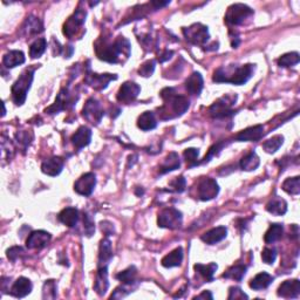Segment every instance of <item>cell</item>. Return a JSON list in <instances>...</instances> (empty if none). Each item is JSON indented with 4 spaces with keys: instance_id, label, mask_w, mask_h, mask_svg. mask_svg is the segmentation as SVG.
<instances>
[{
    "instance_id": "cell-2",
    "label": "cell",
    "mask_w": 300,
    "mask_h": 300,
    "mask_svg": "<svg viewBox=\"0 0 300 300\" xmlns=\"http://www.w3.org/2000/svg\"><path fill=\"white\" fill-rule=\"evenodd\" d=\"M254 72V65L247 64L242 67H236L235 71H229V68H218L214 74L215 82L232 83V85L240 86L246 83L251 79Z\"/></svg>"
},
{
    "instance_id": "cell-37",
    "label": "cell",
    "mask_w": 300,
    "mask_h": 300,
    "mask_svg": "<svg viewBox=\"0 0 300 300\" xmlns=\"http://www.w3.org/2000/svg\"><path fill=\"white\" fill-rule=\"evenodd\" d=\"M282 232H284V228H282L281 224H278V223L272 224L264 236L265 243L272 244V243L277 242V240L281 238Z\"/></svg>"
},
{
    "instance_id": "cell-14",
    "label": "cell",
    "mask_w": 300,
    "mask_h": 300,
    "mask_svg": "<svg viewBox=\"0 0 300 300\" xmlns=\"http://www.w3.org/2000/svg\"><path fill=\"white\" fill-rule=\"evenodd\" d=\"M51 239V233L44 230H38V231L31 232L29 238L26 239V246L30 250H41L50 244Z\"/></svg>"
},
{
    "instance_id": "cell-41",
    "label": "cell",
    "mask_w": 300,
    "mask_h": 300,
    "mask_svg": "<svg viewBox=\"0 0 300 300\" xmlns=\"http://www.w3.org/2000/svg\"><path fill=\"white\" fill-rule=\"evenodd\" d=\"M282 190L289 195H299L300 193V177L295 176L287 179L282 183Z\"/></svg>"
},
{
    "instance_id": "cell-6",
    "label": "cell",
    "mask_w": 300,
    "mask_h": 300,
    "mask_svg": "<svg viewBox=\"0 0 300 300\" xmlns=\"http://www.w3.org/2000/svg\"><path fill=\"white\" fill-rule=\"evenodd\" d=\"M183 222L182 212L175 208H167L159 214L158 224L160 228L175 230L181 228Z\"/></svg>"
},
{
    "instance_id": "cell-42",
    "label": "cell",
    "mask_w": 300,
    "mask_h": 300,
    "mask_svg": "<svg viewBox=\"0 0 300 300\" xmlns=\"http://www.w3.org/2000/svg\"><path fill=\"white\" fill-rule=\"evenodd\" d=\"M300 60L299 54L296 52H292V53H286L281 55L280 58L278 59L277 62L280 67H292V66H295Z\"/></svg>"
},
{
    "instance_id": "cell-47",
    "label": "cell",
    "mask_w": 300,
    "mask_h": 300,
    "mask_svg": "<svg viewBox=\"0 0 300 300\" xmlns=\"http://www.w3.org/2000/svg\"><path fill=\"white\" fill-rule=\"evenodd\" d=\"M24 253H25V251H24L23 247H20V246H13V247H11V249H9L8 251H6L8 258L12 261L18 260L19 258H22L24 256Z\"/></svg>"
},
{
    "instance_id": "cell-31",
    "label": "cell",
    "mask_w": 300,
    "mask_h": 300,
    "mask_svg": "<svg viewBox=\"0 0 300 300\" xmlns=\"http://www.w3.org/2000/svg\"><path fill=\"white\" fill-rule=\"evenodd\" d=\"M158 125V121H156L155 114L153 111H144V113L139 115L137 120V127L143 131L153 130Z\"/></svg>"
},
{
    "instance_id": "cell-13",
    "label": "cell",
    "mask_w": 300,
    "mask_h": 300,
    "mask_svg": "<svg viewBox=\"0 0 300 300\" xmlns=\"http://www.w3.org/2000/svg\"><path fill=\"white\" fill-rule=\"evenodd\" d=\"M96 186V176L93 173H86L76 181L74 190L81 196H90L93 194L94 188Z\"/></svg>"
},
{
    "instance_id": "cell-43",
    "label": "cell",
    "mask_w": 300,
    "mask_h": 300,
    "mask_svg": "<svg viewBox=\"0 0 300 300\" xmlns=\"http://www.w3.org/2000/svg\"><path fill=\"white\" fill-rule=\"evenodd\" d=\"M44 299H55L57 298V284L54 280H47L44 284L43 288Z\"/></svg>"
},
{
    "instance_id": "cell-12",
    "label": "cell",
    "mask_w": 300,
    "mask_h": 300,
    "mask_svg": "<svg viewBox=\"0 0 300 300\" xmlns=\"http://www.w3.org/2000/svg\"><path fill=\"white\" fill-rule=\"evenodd\" d=\"M219 193L218 183L214 179H203L198 183V198L201 201H210Z\"/></svg>"
},
{
    "instance_id": "cell-18",
    "label": "cell",
    "mask_w": 300,
    "mask_h": 300,
    "mask_svg": "<svg viewBox=\"0 0 300 300\" xmlns=\"http://www.w3.org/2000/svg\"><path fill=\"white\" fill-rule=\"evenodd\" d=\"M33 285L29 278L20 277L15 281V284L11 287V294L16 298H24V296L29 295L32 292Z\"/></svg>"
},
{
    "instance_id": "cell-3",
    "label": "cell",
    "mask_w": 300,
    "mask_h": 300,
    "mask_svg": "<svg viewBox=\"0 0 300 300\" xmlns=\"http://www.w3.org/2000/svg\"><path fill=\"white\" fill-rule=\"evenodd\" d=\"M162 99L165 100V106H163L161 109L163 115L165 113H168L170 109V114H173V117L181 116L188 110V108L190 106L189 100L187 99L186 96L177 95L175 90L173 88H165L161 92Z\"/></svg>"
},
{
    "instance_id": "cell-54",
    "label": "cell",
    "mask_w": 300,
    "mask_h": 300,
    "mask_svg": "<svg viewBox=\"0 0 300 300\" xmlns=\"http://www.w3.org/2000/svg\"><path fill=\"white\" fill-rule=\"evenodd\" d=\"M205 298L214 299V295H212V293L210 291H204V292H202L200 295H197L195 299H205Z\"/></svg>"
},
{
    "instance_id": "cell-34",
    "label": "cell",
    "mask_w": 300,
    "mask_h": 300,
    "mask_svg": "<svg viewBox=\"0 0 300 300\" xmlns=\"http://www.w3.org/2000/svg\"><path fill=\"white\" fill-rule=\"evenodd\" d=\"M260 160L254 152H251L240 160V168L245 172H253L259 167Z\"/></svg>"
},
{
    "instance_id": "cell-10",
    "label": "cell",
    "mask_w": 300,
    "mask_h": 300,
    "mask_svg": "<svg viewBox=\"0 0 300 300\" xmlns=\"http://www.w3.org/2000/svg\"><path fill=\"white\" fill-rule=\"evenodd\" d=\"M86 16L87 12L83 11V10L79 9L73 13V15L69 17L67 22L65 23L64 25V34L69 39L74 38L78 33V31L81 29L83 24L86 22Z\"/></svg>"
},
{
    "instance_id": "cell-27",
    "label": "cell",
    "mask_w": 300,
    "mask_h": 300,
    "mask_svg": "<svg viewBox=\"0 0 300 300\" xmlns=\"http://www.w3.org/2000/svg\"><path fill=\"white\" fill-rule=\"evenodd\" d=\"M25 62V54L22 51H10L3 58V65L8 68H15Z\"/></svg>"
},
{
    "instance_id": "cell-1",
    "label": "cell",
    "mask_w": 300,
    "mask_h": 300,
    "mask_svg": "<svg viewBox=\"0 0 300 300\" xmlns=\"http://www.w3.org/2000/svg\"><path fill=\"white\" fill-rule=\"evenodd\" d=\"M96 55L103 61L110 62V64H117L120 61L121 55L125 58L130 54V45L124 37H118L114 43H107V41L99 40L95 44Z\"/></svg>"
},
{
    "instance_id": "cell-20",
    "label": "cell",
    "mask_w": 300,
    "mask_h": 300,
    "mask_svg": "<svg viewBox=\"0 0 300 300\" xmlns=\"http://www.w3.org/2000/svg\"><path fill=\"white\" fill-rule=\"evenodd\" d=\"M62 169H64V160L61 158H57V156L46 160V161H44L43 165H41V172H43L45 175L52 177L58 176L59 174L62 172Z\"/></svg>"
},
{
    "instance_id": "cell-32",
    "label": "cell",
    "mask_w": 300,
    "mask_h": 300,
    "mask_svg": "<svg viewBox=\"0 0 300 300\" xmlns=\"http://www.w3.org/2000/svg\"><path fill=\"white\" fill-rule=\"evenodd\" d=\"M272 281H273V277L271 274L266 273V272H260L253 279H251L250 287L256 289V291H260V289L268 287Z\"/></svg>"
},
{
    "instance_id": "cell-5",
    "label": "cell",
    "mask_w": 300,
    "mask_h": 300,
    "mask_svg": "<svg viewBox=\"0 0 300 300\" xmlns=\"http://www.w3.org/2000/svg\"><path fill=\"white\" fill-rule=\"evenodd\" d=\"M253 16V11L247 5L244 4H233L229 8L228 12L225 15V22L229 25L238 26L245 23L251 17Z\"/></svg>"
},
{
    "instance_id": "cell-46",
    "label": "cell",
    "mask_w": 300,
    "mask_h": 300,
    "mask_svg": "<svg viewBox=\"0 0 300 300\" xmlns=\"http://www.w3.org/2000/svg\"><path fill=\"white\" fill-rule=\"evenodd\" d=\"M155 65L156 62L154 60H148L145 61L144 64H143L141 67L138 69V73L141 74L142 76H144V78H148L154 73L155 71Z\"/></svg>"
},
{
    "instance_id": "cell-26",
    "label": "cell",
    "mask_w": 300,
    "mask_h": 300,
    "mask_svg": "<svg viewBox=\"0 0 300 300\" xmlns=\"http://www.w3.org/2000/svg\"><path fill=\"white\" fill-rule=\"evenodd\" d=\"M203 86H204L203 78H202L201 73L198 72L193 73V74H191L186 81L187 90L190 94H193V95H198V94L202 92V89H203Z\"/></svg>"
},
{
    "instance_id": "cell-19",
    "label": "cell",
    "mask_w": 300,
    "mask_h": 300,
    "mask_svg": "<svg viewBox=\"0 0 300 300\" xmlns=\"http://www.w3.org/2000/svg\"><path fill=\"white\" fill-rule=\"evenodd\" d=\"M264 136V127L261 124L253 125V127L246 128L245 130H242L239 134L236 135V141L239 142H251L258 141Z\"/></svg>"
},
{
    "instance_id": "cell-21",
    "label": "cell",
    "mask_w": 300,
    "mask_h": 300,
    "mask_svg": "<svg viewBox=\"0 0 300 300\" xmlns=\"http://www.w3.org/2000/svg\"><path fill=\"white\" fill-rule=\"evenodd\" d=\"M226 235H228V229L225 226H217V228H214L203 233L201 239L204 243L209 244V245H215V244L222 242L223 239L226 238Z\"/></svg>"
},
{
    "instance_id": "cell-16",
    "label": "cell",
    "mask_w": 300,
    "mask_h": 300,
    "mask_svg": "<svg viewBox=\"0 0 300 300\" xmlns=\"http://www.w3.org/2000/svg\"><path fill=\"white\" fill-rule=\"evenodd\" d=\"M117 76L115 74H96V73H93L88 67V72L86 74L85 81L88 83L90 87H93L94 89L96 90H102L107 88L108 83L113 80H116Z\"/></svg>"
},
{
    "instance_id": "cell-30",
    "label": "cell",
    "mask_w": 300,
    "mask_h": 300,
    "mask_svg": "<svg viewBox=\"0 0 300 300\" xmlns=\"http://www.w3.org/2000/svg\"><path fill=\"white\" fill-rule=\"evenodd\" d=\"M181 167V161H180V156L177 153H170V154L167 156L165 159V161L161 166H160L159 172L160 174H167L169 172H174V170L179 169Z\"/></svg>"
},
{
    "instance_id": "cell-25",
    "label": "cell",
    "mask_w": 300,
    "mask_h": 300,
    "mask_svg": "<svg viewBox=\"0 0 300 300\" xmlns=\"http://www.w3.org/2000/svg\"><path fill=\"white\" fill-rule=\"evenodd\" d=\"M59 221L68 228H74L79 222V210L75 208H66L58 216Z\"/></svg>"
},
{
    "instance_id": "cell-39",
    "label": "cell",
    "mask_w": 300,
    "mask_h": 300,
    "mask_svg": "<svg viewBox=\"0 0 300 300\" xmlns=\"http://www.w3.org/2000/svg\"><path fill=\"white\" fill-rule=\"evenodd\" d=\"M246 273V266L244 265H235L231 266L228 271L223 274V277L226 279H233V280L240 281L243 279L244 275Z\"/></svg>"
},
{
    "instance_id": "cell-28",
    "label": "cell",
    "mask_w": 300,
    "mask_h": 300,
    "mask_svg": "<svg viewBox=\"0 0 300 300\" xmlns=\"http://www.w3.org/2000/svg\"><path fill=\"white\" fill-rule=\"evenodd\" d=\"M183 261V249L182 247H177L174 251H172L169 254H167L166 257H163L161 261L162 266L165 267H176L180 266Z\"/></svg>"
},
{
    "instance_id": "cell-35",
    "label": "cell",
    "mask_w": 300,
    "mask_h": 300,
    "mask_svg": "<svg viewBox=\"0 0 300 300\" xmlns=\"http://www.w3.org/2000/svg\"><path fill=\"white\" fill-rule=\"evenodd\" d=\"M136 278H137V270L135 266H129L127 270L116 274V279H118L122 284L129 286L136 285Z\"/></svg>"
},
{
    "instance_id": "cell-24",
    "label": "cell",
    "mask_w": 300,
    "mask_h": 300,
    "mask_svg": "<svg viewBox=\"0 0 300 300\" xmlns=\"http://www.w3.org/2000/svg\"><path fill=\"white\" fill-rule=\"evenodd\" d=\"M108 287H109V282H108V267H97L94 289H95L99 295H104Z\"/></svg>"
},
{
    "instance_id": "cell-8",
    "label": "cell",
    "mask_w": 300,
    "mask_h": 300,
    "mask_svg": "<svg viewBox=\"0 0 300 300\" xmlns=\"http://www.w3.org/2000/svg\"><path fill=\"white\" fill-rule=\"evenodd\" d=\"M183 34L189 43L196 45V46H204L210 38L208 27L202 24H194L189 27H186L183 29Z\"/></svg>"
},
{
    "instance_id": "cell-40",
    "label": "cell",
    "mask_w": 300,
    "mask_h": 300,
    "mask_svg": "<svg viewBox=\"0 0 300 300\" xmlns=\"http://www.w3.org/2000/svg\"><path fill=\"white\" fill-rule=\"evenodd\" d=\"M282 142H284V137H282L281 135L273 136V137H271L270 139H267V141L263 143V148L268 154H274V153L280 148Z\"/></svg>"
},
{
    "instance_id": "cell-36",
    "label": "cell",
    "mask_w": 300,
    "mask_h": 300,
    "mask_svg": "<svg viewBox=\"0 0 300 300\" xmlns=\"http://www.w3.org/2000/svg\"><path fill=\"white\" fill-rule=\"evenodd\" d=\"M217 264L216 263H210L208 265H204V264H196L194 266L195 271L198 272L202 277H203L205 280L208 281H212L214 280V274L215 272L217 271Z\"/></svg>"
},
{
    "instance_id": "cell-33",
    "label": "cell",
    "mask_w": 300,
    "mask_h": 300,
    "mask_svg": "<svg viewBox=\"0 0 300 300\" xmlns=\"http://www.w3.org/2000/svg\"><path fill=\"white\" fill-rule=\"evenodd\" d=\"M266 210L274 216H282L287 211V203L282 198H273L266 204Z\"/></svg>"
},
{
    "instance_id": "cell-15",
    "label": "cell",
    "mask_w": 300,
    "mask_h": 300,
    "mask_svg": "<svg viewBox=\"0 0 300 300\" xmlns=\"http://www.w3.org/2000/svg\"><path fill=\"white\" fill-rule=\"evenodd\" d=\"M139 92H141V88H139L137 83L127 81L120 87V89H118L117 92L116 99L118 102L121 103H130L134 100H136V97L138 96Z\"/></svg>"
},
{
    "instance_id": "cell-38",
    "label": "cell",
    "mask_w": 300,
    "mask_h": 300,
    "mask_svg": "<svg viewBox=\"0 0 300 300\" xmlns=\"http://www.w3.org/2000/svg\"><path fill=\"white\" fill-rule=\"evenodd\" d=\"M47 48V41L44 38H39L30 46V57L32 59L40 58Z\"/></svg>"
},
{
    "instance_id": "cell-7",
    "label": "cell",
    "mask_w": 300,
    "mask_h": 300,
    "mask_svg": "<svg viewBox=\"0 0 300 300\" xmlns=\"http://www.w3.org/2000/svg\"><path fill=\"white\" fill-rule=\"evenodd\" d=\"M237 100V95H225L215 101L210 107V115L216 118H222V117H228L230 115H232L235 111H233L232 107L235 106Z\"/></svg>"
},
{
    "instance_id": "cell-4",
    "label": "cell",
    "mask_w": 300,
    "mask_h": 300,
    "mask_svg": "<svg viewBox=\"0 0 300 300\" xmlns=\"http://www.w3.org/2000/svg\"><path fill=\"white\" fill-rule=\"evenodd\" d=\"M34 78V68H27L22 73L19 79L12 86V97L17 106H23L25 103L27 93L31 88Z\"/></svg>"
},
{
    "instance_id": "cell-52",
    "label": "cell",
    "mask_w": 300,
    "mask_h": 300,
    "mask_svg": "<svg viewBox=\"0 0 300 300\" xmlns=\"http://www.w3.org/2000/svg\"><path fill=\"white\" fill-rule=\"evenodd\" d=\"M16 137H17V139H18V142L20 143V144H23L25 148L30 144V142H31L29 138V132H26V131L17 132Z\"/></svg>"
},
{
    "instance_id": "cell-45",
    "label": "cell",
    "mask_w": 300,
    "mask_h": 300,
    "mask_svg": "<svg viewBox=\"0 0 300 300\" xmlns=\"http://www.w3.org/2000/svg\"><path fill=\"white\" fill-rule=\"evenodd\" d=\"M275 258H277V251L271 247H265L261 252V259L265 264L272 265L275 261Z\"/></svg>"
},
{
    "instance_id": "cell-44",
    "label": "cell",
    "mask_w": 300,
    "mask_h": 300,
    "mask_svg": "<svg viewBox=\"0 0 300 300\" xmlns=\"http://www.w3.org/2000/svg\"><path fill=\"white\" fill-rule=\"evenodd\" d=\"M198 155H200V152H198V149H195V148L186 149L183 153L184 160H186V162L189 165V167H194L197 165Z\"/></svg>"
},
{
    "instance_id": "cell-17",
    "label": "cell",
    "mask_w": 300,
    "mask_h": 300,
    "mask_svg": "<svg viewBox=\"0 0 300 300\" xmlns=\"http://www.w3.org/2000/svg\"><path fill=\"white\" fill-rule=\"evenodd\" d=\"M277 293L281 298H298L300 294V281L298 279L285 280L278 287Z\"/></svg>"
},
{
    "instance_id": "cell-11",
    "label": "cell",
    "mask_w": 300,
    "mask_h": 300,
    "mask_svg": "<svg viewBox=\"0 0 300 300\" xmlns=\"http://www.w3.org/2000/svg\"><path fill=\"white\" fill-rule=\"evenodd\" d=\"M75 101H76L75 96L72 95L67 88H62L60 90V93H59L54 104H52L51 107H48L45 111H46L47 114H58L59 111L65 110L71 106H73V104L75 103Z\"/></svg>"
},
{
    "instance_id": "cell-51",
    "label": "cell",
    "mask_w": 300,
    "mask_h": 300,
    "mask_svg": "<svg viewBox=\"0 0 300 300\" xmlns=\"http://www.w3.org/2000/svg\"><path fill=\"white\" fill-rule=\"evenodd\" d=\"M249 296L245 294L239 287H230L228 299H247Z\"/></svg>"
},
{
    "instance_id": "cell-53",
    "label": "cell",
    "mask_w": 300,
    "mask_h": 300,
    "mask_svg": "<svg viewBox=\"0 0 300 300\" xmlns=\"http://www.w3.org/2000/svg\"><path fill=\"white\" fill-rule=\"evenodd\" d=\"M173 54H174V52H173V51H165L161 55H160L159 60L161 61V62H165V61H167V60H169V59L173 57Z\"/></svg>"
},
{
    "instance_id": "cell-22",
    "label": "cell",
    "mask_w": 300,
    "mask_h": 300,
    "mask_svg": "<svg viewBox=\"0 0 300 300\" xmlns=\"http://www.w3.org/2000/svg\"><path fill=\"white\" fill-rule=\"evenodd\" d=\"M111 258H113V249H111V243L108 238H104L101 240V243H100L97 267H108Z\"/></svg>"
},
{
    "instance_id": "cell-49",
    "label": "cell",
    "mask_w": 300,
    "mask_h": 300,
    "mask_svg": "<svg viewBox=\"0 0 300 300\" xmlns=\"http://www.w3.org/2000/svg\"><path fill=\"white\" fill-rule=\"evenodd\" d=\"M83 228H85V233L88 237L93 235L95 226H94V222L88 215H83Z\"/></svg>"
},
{
    "instance_id": "cell-9",
    "label": "cell",
    "mask_w": 300,
    "mask_h": 300,
    "mask_svg": "<svg viewBox=\"0 0 300 300\" xmlns=\"http://www.w3.org/2000/svg\"><path fill=\"white\" fill-rule=\"evenodd\" d=\"M104 115L103 108L101 106V103L94 97L87 100L82 109V116L86 118L87 121L90 122L92 124H99L101 120H102Z\"/></svg>"
},
{
    "instance_id": "cell-29",
    "label": "cell",
    "mask_w": 300,
    "mask_h": 300,
    "mask_svg": "<svg viewBox=\"0 0 300 300\" xmlns=\"http://www.w3.org/2000/svg\"><path fill=\"white\" fill-rule=\"evenodd\" d=\"M44 31L43 24L37 17L31 16L25 20L23 25V33L25 36H33V34H39Z\"/></svg>"
},
{
    "instance_id": "cell-23",
    "label": "cell",
    "mask_w": 300,
    "mask_h": 300,
    "mask_svg": "<svg viewBox=\"0 0 300 300\" xmlns=\"http://www.w3.org/2000/svg\"><path fill=\"white\" fill-rule=\"evenodd\" d=\"M90 139H92V130L88 127H85V125L80 127L74 132V135L72 136V143L78 149H82L88 145Z\"/></svg>"
},
{
    "instance_id": "cell-50",
    "label": "cell",
    "mask_w": 300,
    "mask_h": 300,
    "mask_svg": "<svg viewBox=\"0 0 300 300\" xmlns=\"http://www.w3.org/2000/svg\"><path fill=\"white\" fill-rule=\"evenodd\" d=\"M224 145H226L224 142H222V143H217V144H214V145H212L211 148H210V150H209L208 155L205 156V159H204V163H205V162H209V161H210V159L214 158L215 155H217L218 153L221 152L222 148H223V146H224Z\"/></svg>"
},
{
    "instance_id": "cell-48",
    "label": "cell",
    "mask_w": 300,
    "mask_h": 300,
    "mask_svg": "<svg viewBox=\"0 0 300 300\" xmlns=\"http://www.w3.org/2000/svg\"><path fill=\"white\" fill-rule=\"evenodd\" d=\"M186 179H184L183 176H180L175 177V180H173L172 182H170V187H172L176 193H183V191L186 190Z\"/></svg>"
}]
</instances>
